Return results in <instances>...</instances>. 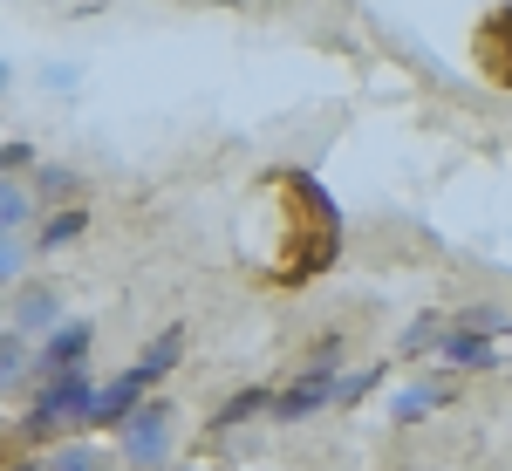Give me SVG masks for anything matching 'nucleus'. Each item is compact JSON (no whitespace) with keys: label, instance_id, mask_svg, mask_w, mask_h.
<instances>
[{"label":"nucleus","instance_id":"nucleus-13","mask_svg":"<svg viewBox=\"0 0 512 471\" xmlns=\"http://www.w3.org/2000/svg\"><path fill=\"white\" fill-rule=\"evenodd\" d=\"M437 396H444V390H410V396H396V424H410V417L437 410Z\"/></svg>","mask_w":512,"mask_h":471},{"label":"nucleus","instance_id":"nucleus-10","mask_svg":"<svg viewBox=\"0 0 512 471\" xmlns=\"http://www.w3.org/2000/svg\"><path fill=\"white\" fill-rule=\"evenodd\" d=\"M28 369H35V355H28V342H7V335H0V390L28 383Z\"/></svg>","mask_w":512,"mask_h":471},{"label":"nucleus","instance_id":"nucleus-6","mask_svg":"<svg viewBox=\"0 0 512 471\" xmlns=\"http://www.w3.org/2000/svg\"><path fill=\"white\" fill-rule=\"evenodd\" d=\"M41 205H35V192L21 185V178H0V239H21V226L35 219Z\"/></svg>","mask_w":512,"mask_h":471},{"label":"nucleus","instance_id":"nucleus-5","mask_svg":"<svg viewBox=\"0 0 512 471\" xmlns=\"http://www.w3.org/2000/svg\"><path fill=\"white\" fill-rule=\"evenodd\" d=\"M178 355H185V328H164L158 342H151V349H144L137 362H130V376H137V383L151 390V383H164V376L178 369Z\"/></svg>","mask_w":512,"mask_h":471},{"label":"nucleus","instance_id":"nucleus-1","mask_svg":"<svg viewBox=\"0 0 512 471\" xmlns=\"http://www.w3.org/2000/svg\"><path fill=\"white\" fill-rule=\"evenodd\" d=\"M123 458L144 465V471H158L171 458V410L164 403H144V410L123 417Z\"/></svg>","mask_w":512,"mask_h":471},{"label":"nucleus","instance_id":"nucleus-8","mask_svg":"<svg viewBox=\"0 0 512 471\" xmlns=\"http://www.w3.org/2000/svg\"><path fill=\"white\" fill-rule=\"evenodd\" d=\"M444 355H451V362L485 369V362H492V342H485V328H451V335H444Z\"/></svg>","mask_w":512,"mask_h":471},{"label":"nucleus","instance_id":"nucleus-9","mask_svg":"<svg viewBox=\"0 0 512 471\" xmlns=\"http://www.w3.org/2000/svg\"><path fill=\"white\" fill-rule=\"evenodd\" d=\"M267 403H274V396H267V390H239L233 403H226V410L212 417V431H233V424H246V417H260Z\"/></svg>","mask_w":512,"mask_h":471},{"label":"nucleus","instance_id":"nucleus-2","mask_svg":"<svg viewBox=\"0 0 512 471\" xmlns=\"http://www.w3.org/2000/svg\"><path fill=\"white\" fill-rule=\"evenodd\" d=\"M96 342V328L89 321H62V328H48L35 342V369L41 376H62V369H82V355Z\"/></svg>","mask_w":512,"mask_h":471},{"label":"nucleus","instance_id":"nucleus-15","mask_svg":"<svg viewBox=\"0 0 512 471\" xmlns=\"http://www.w3.org/2000/svg\"><path fill=\"white\" fill-rule=\"evenodd\" d=\"M431 342H437V314H424V321H417V328L403 335V349L417 355V349H431Z\"/></svg>","mask_w":512,"mask_h":471},{"label":"nucleus","instance_id":"nucleus-3","mask_svg":"<svg viewBox=\"0 0 512 471\" xmlns=\"http://www.w3.org/2000/svg\"><path fill=\"white\" fill-rule=\"evenodd\" d=\"M137 396H144V383H137V376L123 369V376L110 383V390H96V396H89V410H82V431H103V424H123V417L137 410Z\"/></svg>","mask_w":512,"mask_h":471},{"label":"nucleus","instance_id":"nucleus-4","mask_svg":"<svg viewBox=\"0 0 512 471\" xmlns=\"http://www.w3.org/2000/svg\"><path fill=\"white\" fill-rule=\"evenodd\" d=\"M55 321H62L55 287H21V301H14V342H41Z\"/></svg>","mask_w":512,"mask_h":471},{"label":"nucleus","instance_id":"nucleus-12","mask_svg":"<svg viewBox=\"0 0 512 471\" xmlns=\"http://www.w3.org/2000/svg\"><path fill=\"white\" fill-rule=\"evenodd\" d=\"M82 226H89V212H82V205H69L62 219H48V226H41V246H69Z\"/></svg>","mask_w":512,"mask_h":471},{"label":"nucleus","instance_id":"nucleus-17","mask_svg":"<svg viewBox=\"0 0 512 471\" xmlns=\"http://www.w3.org/2000/svg\"><path fill=\"white\" fill-rule=\"evenodd\" d=\"M0 321H7V314H0Z\"/></svg>","mask_w":512,"mask_h":471},{"label":"nucleus","instance_id":"nucleus-16","mask_svg":"<svg viewBox=\"0 0 512 471\" xmlns=\"http://www.w3.org/2000/svg\"><path fill=\"white\" fill-rule=\"evenodd\" d=\"M14 471H41V465H14Z\"/></svg>","mask_w":512,"mask_h":471},{"label":"nucleus","instance_id":"nucleus-7","mask_svg":"<svg viewBox=\"0 0 512 471\" xmlns=\"http://www.w3.org/2000/svg\"><path fill=\"white\" fill-rule=\"evenodd\" d=\"M328 396H335V376H328V369H315V383H294V390L280 396L274 410L287 417V424H294V417H308V410H321Z\"/></svg>","mask_w":512,"mask_h":471},{"label":"nucleus","instance_id":"nucleus-11","mask_svg":"<svg viewBox=\"0 0 512 471\" xmlns=\"http://www.w3.org/2000/svg\"><path fill=\"white\" fill-rule=\"evenodd\" d=\"M41 471H110V465H103V451H96V444H62V451H55V465H41Z\"/></svg>","mask_w":512,"mask_h":471},{"label":"nucleus","instance_id":"nucleus-14","mask_svg":"<svg viewBox=\"0 0 512 471\" xmlns=\"http://www.w3.org/2000/svg\"><path fill=\"white\" fill-rule=\"evenodd\" d=\"M21 267H28V246H21V239H0V287L21 280Z\"/></svg>","mask_w":512,"mask_h":471}]
</instances>
